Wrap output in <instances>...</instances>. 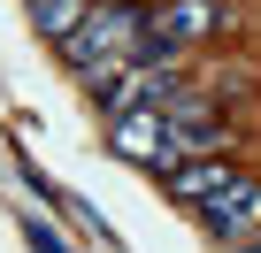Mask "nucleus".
Masks as SVG:
<instances>
[{
  "label": "nucleus",
  "instance_id": "obj_1",
  "mask_svg": "<svg viewBox=\"0 0 261 253\" xmlns=\"http://www.w3.org/2000/svg\"><path fill=\"white\" fill-rule=\"evenodd\" d=\"M146 23L154 8L146 0H100V8L62 39V62L77 77H100V69H139V46H146Z\"/></svg>",
  "mask_w": 261,
  "mask_h": 253
},
{
  "label": "nucleus",
  "instance_id": "obj_2",
  "mask_svg": "<svg viewBox=\"0 0 261 253\" xmlns=\"http://www.w3.org/2000/svg\"><path fill=\"white\" fill-rule=\"evenodd\" d=\"M169 192L215 230V238H238V230H261V184L230 161H185L169 177Z\"/></svg>",
  "mask_w": 261,
  "mask_h": 253
},
{
  "label": "nucleus",
  "instance_id": "obj_3",
  "mask_svg": "<svg viewBox=\"0 0 261 253\" xmlns=\"http://www.w3.org/2000/svg\"><path fill=\"white\" fill-rule=\"evenodd\" d=\"M223 23H230V8H223V0H162V8H154V23H146V46H139V69L177 62L185 46L215 39Z\"/></svg>",
  "mask_w": 261,
  "mask_h": 253
},
{
  "label": "nucleus",
  "instance_id": "obj_4",
  "mask_svg": "<svg viewBox=\"0 0 261 253\" xmlns=\"http://www.w3.org/2000/svg\"><path fill=\"white\" fill-rule=\"evenodd\" d=\"M108 146L123 161L154 169V177H177L185 169V146H177V131H169L162 107H123V115H108Z\"/></svg>",
  "mask_w": 261,
  "mask_h": 253
},
{
  "label": "nucleus",
  "instance_id": "obj_5",
  "mask_svg": "<svg viewBox=\"0 0 261 253\" xmlns=\"http://www.w3.org/2000/svg\"><path fill=\"white\" fill-rule=\"evenodd\" d=\"M23 16H31V31H39V39H54V46H62V39L92 16V0H23Z\"/></svg>",
  "mask_w": 261,
  "mask_h": 253
},
{
  "label": "nucleus",
  "instance_id": "obj_6",
  "mask_svg": "<svg viewBox=\"0 0 261 253\" xmlns=\"http://www.w3.org/2000/svg\"><path fill=\"white\" fill-rule=\"evenodd\" d=\"M23 238H31V253H77L62 230H39V222H23Z\"/></svg>",
  "mask_w": 261,
  "mask_h": 253
},
{
  "label": "nucleus",
  "instance_id": "obj_7",
  "mask_svg": "<svg viewBox=\"0 0 261 253\" xmlns=\"http://www.w3.org/2000/svg\"><path fill=\"white\" fill-rule=\"evenodd\" d=\"M230 253H261V238H246V245H230Z\"/></svg>",
  "mask_w": 261,
  "mask_h": 253
},
{
  "label": "nucleus",
  "instance_id": "obj_8",
  "mask_svg": "<svg viewBox=\"0 0 261 253\" xmlns=\"http://www.w3.org/2000/svg\"><path fill=\"white\" fill-rule=\"evenodd\" d=\"M253 238H261V230H253Z\"/></svg>",
  "mask_w": 261,
  "mask_h": 253
}]
</instances>
